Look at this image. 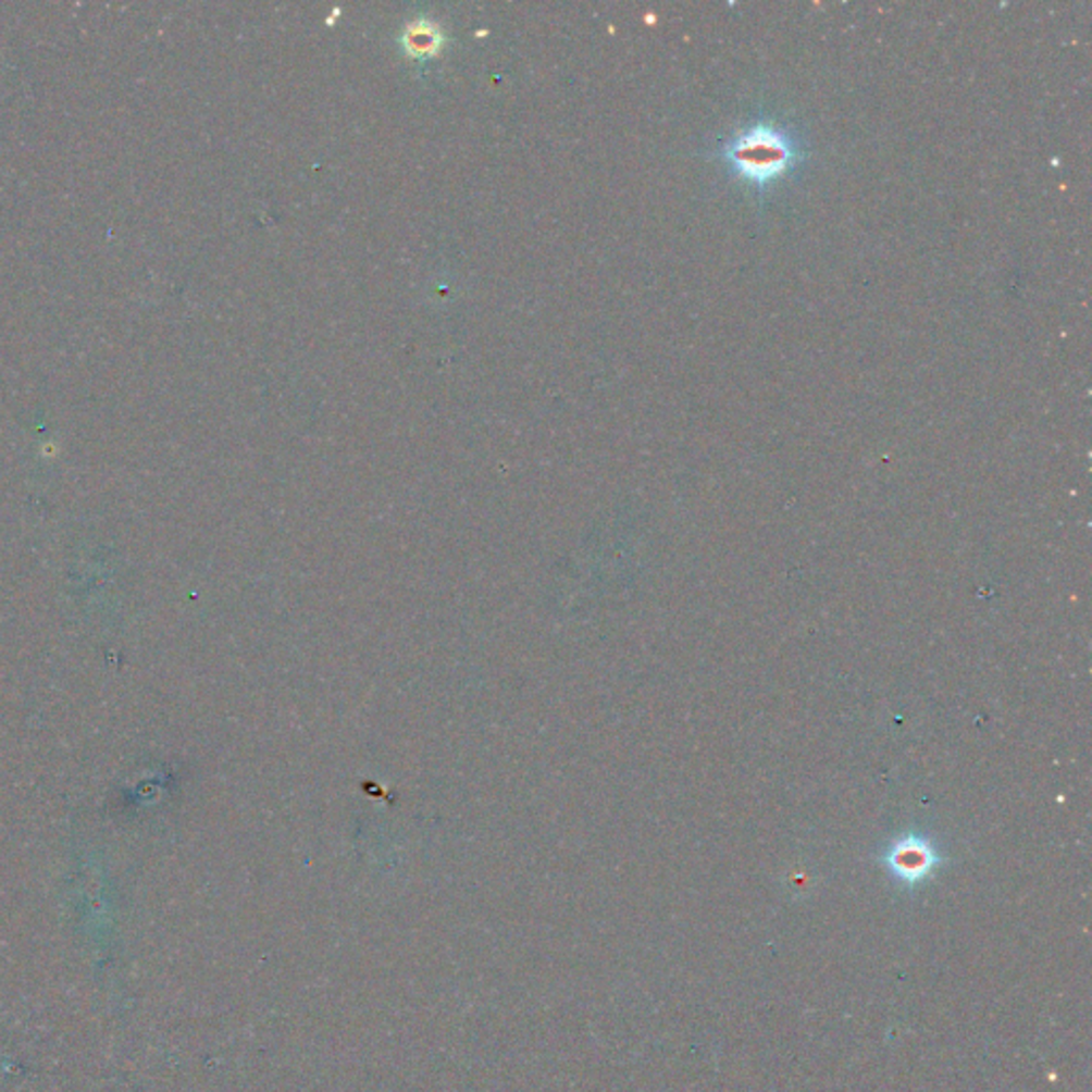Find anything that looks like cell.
Here are the masks:
<instances>
[{
    "mask_svg": "<svg viewBox=\"0 0 1092 1092\" xmlns=\"http://www.w3.org/2000/svg\"><path fill=\"white\" fill-rule=\"evenodd\" d=\"M717 157L734 179L765 193L801 164L805 148L792 126L756 120L725 137L717 148Z\"/></svg>",
    "mask_w": 1092,
    "mask_h": 1092,
    "instance_id": "cell-1",
    "label": "cell"
},
{
    "mask_svg": "<svg viewBox=\"0 0 1092 1092\" xmlns=\"http://www.w3.org/2000/svg\"><path fill=\"white\" fill-rule=\"evenodd\" d=\"M883 863L888 871L901 883L914 888L920 885L925 879H929L934 867L939 865V858L929 843L920 839H905L888 852Z\"/></svg>",
    "mask_w": 1092,
    "mask_h": 1092,
    "instance_id": "cell-2",
    "label": "cell"
}]
</instances>
